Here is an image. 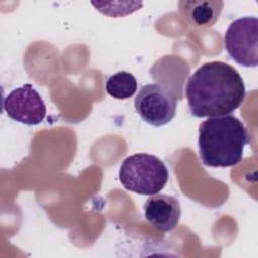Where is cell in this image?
<instances>
[{
  "mask_svg": "<svg viewBox=\"0 0 258 258\" xmlns=\"http://www.w3.org/2000/svg\"><path fill=\"white\" fill-rule=\"evenodd\" d=\"M249 142L247 128L231 114L210 117L200 125L199 153L207 166L230 167L238 164Z\"/></svg>",
  "mask_w": 258,
  "mask_h": 258,
  "instance_id": "2",
  "label": "cell"
},
{
  "mask_svg": "<svg viewBox=\"0 0 258 258\" xmlns=\"http://www.w3.org/2000/svg\"><path fill=\"white\" fill-rule=\"evenodd\" d=\"M258 19L255 16L240 17L228 27L224 36L225 49L237 63L246 68L258 64Z\"/></svg>",
  "mask_w": 258,
  "mask_h": 258,
  "instance_id": "5",
  "label": "cell"
},
{
  "mask_svg": "<svg viewBox=\"0 0 258 258\" xmlns=\"http://www.w3.org/2000/svg\"><path fill=\"white\" fill-rule=\"evenodd\" d=\"M134 108L144 122L161 127L174 118L176 98L164 85L150 83L139 89L134 98Z\"/></svg>",
  "mask_w": 258,
  "mask_h": 258,
  "instance_id": "4",
  "label": "cell"
},
{
  "mask_svg": "<svg viewBox=\"0 0 258 258\" xmlns=\"http://www.w3.org/2000/svg\"><path fill=\"white\" fill-rule=\"evenodd\" d=\"M185 96L197 118L230 115L245 100L246 88L238 71L220 60L203 63L189 77Z\"/></svg>",
  "mask_w": 258,
  "mask_h": 258,
  "instance_id": "1",
  "label": "cell"
},
{
  "mask_svg": "<svg viewBox=\"0 0 258 258\" xmlns=\"http://www.w3.org/2000/svg\"><path fill=\"white\" fill-rule=\"evenodd\" d=\"M169 174L158 157L148 153H135L126 157L119 169L122 185L135 194L153 196L161 191Z\"/></svg>",
  "mask_w": 258,
  "mask_h": 258,
  "instance_id": "3",
  "label": "cell"
},
{
  "mask_svg": "<svg viewBox=\"0 0 258 258\" xmlns=\"http://www.w3.org/2000/svg\"><path fill=\"white\" fill-rule=\"evenodd\" d=\"M143 210L147 222L161 232H169L176 228L181 215L179 201L166 195L151 196L145 201Z\"/></svg>",
  "mask_w": 258,
  "mask_h": 258,
  "instance_id": "7",
  "label": "cell"
},
{
  "mask_svg": "<svg viewBox=\"0 0 258 258\" xmlns=\"http://www.w3.org/2000/svg\"><path fill=\"white\" fill-rule=\"evenodd\" d=\"M137 90L135 77L126 71H120L110 76L106 82L107 93L117 100H126Z\"/></svg>",
  "mask_w": 258,
  "mask_h": 258,
  "instance_id": "9",
  "label": "cell"
},
{
  "mask_svg": "<svg viewBox=\"0 0 258 258\" xmlns=\"http://www.w3.org/2000/svg\"><path fill=\"white\" fill-rule=\"evenodd\" d=\"M224 6L219 0L179 1L178 8L184 20L194 27L207 28L213 26L219 19Z\"/></svg>",
  "mask_w": 258,
  "mask_h": 258,
  "instance_id": "8",
  "label": "cell"
},
{
  "mask_svg": "<svg viewBox=\"0 0 258 258\" xmlns=\"http://www.w3.org/2000/svg\"><path fill=\"white\" fill-rule=\"evenodd\" d=\"M3 109L12 120L24 125L40 124L46 115V106L31 84L13 89L3 99Z\"/></svg>",
  "mask_w": 258,
  "mask_h": 258,
  "instance_id": "6",
  "label": "cell"
}]
</instances>
